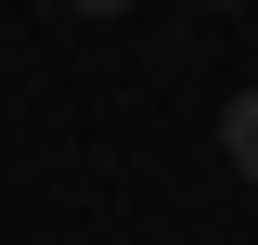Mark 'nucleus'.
Here are the masks:
<instances>
[{"mask_svg":"<svg viewBox=\"0 0 258 245\" xmlns=\"http://www.w3.org/2000/svg\"><path fill=\"white\" fill-rule=\"evenodd\" d=\"M78 13H129V0H78Z\"/></svg>","mask_w":258,"mask_h":245,"instance_id":"f03ea898","label":"nucleus"},{"mask_svg":"<svg viewBox=\"0 0 258 245\" xmlns=\"http://www.w3.org/2000/svg\"><path fill=\"white\" fill-rule=\"evenodd\" d=\"M220 13H232V0H220Z\"/></svg>","mask_w":258,"mask_h":245,"instance_id":"7ed1b4c3","label":"nucleus"},{"mask_svg":"<svg viewBox=\"0 0 258 245\" xmlns=\"http://www.w3.org/2000/svg\"><path fill=\"white\" fill-rule=\"evenodd\" d=\"M220 155L258 181V91H232V103H220Z\"/></svg>","mask_w":258,"mask_h":245,"instance_id":"f257e3e1","label":"nucleus"}]
</instances>
